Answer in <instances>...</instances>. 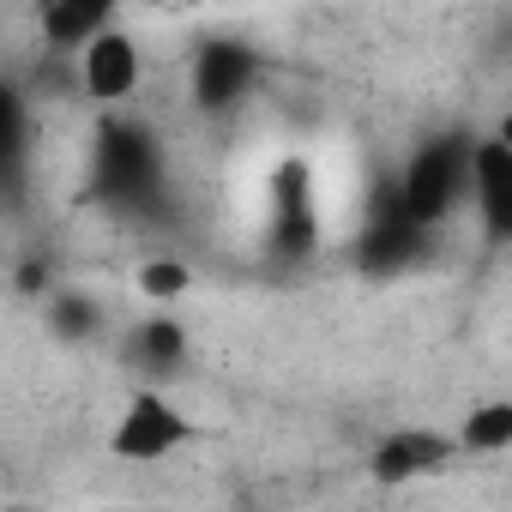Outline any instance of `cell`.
Returning <instances> with one entry per match:
<instances>
[{"mask_svg":"<svg viewBox=\"0 0 512 512\" xmlns=\"http://www.w3.org/2000/svg\"><path fill=\"white\" fill-rule=\"evenodd\" d=\"M49 320H55V332H61L67 344H79V338H91V332L103 326L97 302H85V296H49Z\"/></svg>","mask_w":512,"mask_h":512,"instance_id":"cell-11","label":"cell"},{"mask_svg":"<svg viewBox=\"0 0 512 512\" xmlns=\"http://www.w3.org/2000/svg\"><path fill=\"white\" fill-rule=\"evenodd\" d=\"M470 205L494 247H512V151L500 139L470 145Z\"/></svg>","mask_w":512,"mask_h":512,"instance_id":"cell-3","label":"cell"},{"mask_svg":"<svg viewBox=\"0 0 512 512\" xmlns=\"http://www.w3.org/2000/svg\"><path fill=\"white\" fill-rule=\"evenodd\" d=\"M139 79H145V55H139V43L115 25V31H103L85 55H79V91L91 97V103H127L133 91H139Z\"/></svg>","mask_w":512,"mask_h":512,"instance_id":"cell-4","label":"cell"},{"mask_svg":"<svg viewBox=\"0 0 512 512\" xmlns=\"http://www.w3.org/2000/svg\"><path fill=\"white\" fill-rule=\"evenodd\" d=\"M470 145L476 139H428L410 169H404V187H398V211L410 229H428L440 223L458 199H470Z\"/></svg>","mask_w":512,"mask_h":512,"instance_id":"cell-2","label":"cell"},{"mask_svg":"<svg viewBox=\"0 0 512 512\" xmlns=\"http://www.w3.org/2000/svg\"><path fill=\"white\" fill-rule=\"evenodd\" d=\"M193 434H199L193 416H187L163 386H139V392L121 404V416L109 422V458H121V464H163V458H175Z\"/></svg>","mask_w":512,"mask_h":512,"instance_id":"cell-1","label":"cell"},{"mask_svg":"<svg viewBox=\"0 0 512 512\" xmlns=\"http://www.w3.org/2000/svg\"><path fill=\"white\" fill-rule=\"evenodd\" d=\"M133 338H139L133 350H139L145 368H181V356H187V332L175 320H145Z\"/></svg>","mask_w":512,"mask_h":512,"instance_id":"cell-10","label":"cell"},{"mask_svg":"<svg viewBox=\"0 0 512 512\" xmlns=\"http://www.w3.org/2000/svg\"><path fill=\"white\" fill-rule=\"evenodd\" d=\"M247 85H253V55L241 43H205L193 55V103L205 115H223L229 103H241Z\"/></svg>","mask_w":512,"mask_h":512,"instance_id":"cell-6","label":"cell"},{"mask_svg":"<svg viewBox=\"0 0 512 512\" xmlns=\"http://www.w3.org/2000/svg\"><path fill=\"white\" fill-rule=\"evenodd\" d=\"M488 139H500V145H506V151H512V109H506V115H500V121H494V133H488Z\"/></svg>","mask_w":512,"mask_h":512,"instance_id":"cell-12","label":"cell"},{"mask_svg":"<svg viewBox=\"0 0 512 512\" xmlns=\"http://www.w3.org/2000/svg\"><path fill=\"white\" fill-rule=\"evenodd\" d=\"M452 452H458V440H452V434H428V428H398V434H386V440L374 446L368 470H374V482H386V488H404V482H416V476L440 470V464H446Z\"/></svg>","mask_w":512,"mask_h":512,"instance_id":"cell-5","label":"cell"},{"mask_svg":"<svg viewBox=\"0 0 512 512\" xmlns=\"http://www.w3.org/2000/svg\"><path fill=\"white\" fill-rule=\"evenodd\" d=\"M458 452L470 458H494V452H512V398H482L464 410V422L452 428Z\"/></svg>","mask_w":512,"mask_h":512,"instance_id":"cell-8","label":"cell"},{"mask_svg":"<svg viewBox=\"0 0 512 512\" xmlns=\"http://www.w3.org/2000/svg\"><path fill=\"white\" fill-rule=\"evenodd\" d=\"M103 31H115V7L109 0H61V7L43 13V43L61 49V55H85Z\"/></svg>","mask_w":512,"mask_h":512,"instance_id":"cell-7","label":"cell"},{"mask_svg":"<svg viewBox=\"0 0 512 512\" xmlns=\"http://www.w3.org/2000/svg\"><path fill=\"white\" fill-rule=\"evenodd\" d=\"M133 284H139L145 302H181V296L193 290V272H187L181 260H169V253H157V260H145V266L133 272Z\"/></svg>","mask_w":512,"mask_h":512,"instance_id":"cell-9","label":"cell"}]
</instances>
